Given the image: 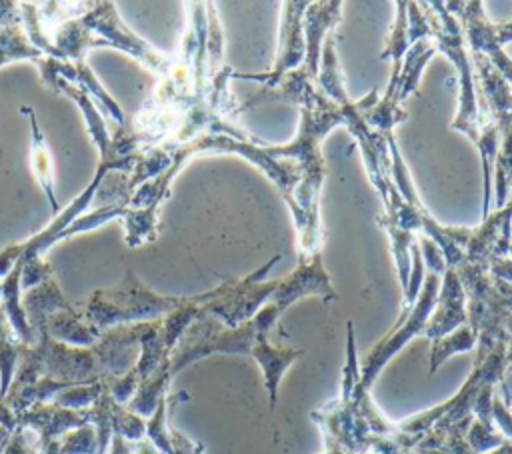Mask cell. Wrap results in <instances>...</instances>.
I'll return each mask as SVG.
<instances>
[{
	"label": "cell",
	"instance_id": "6da1fadb",
	"mask_svg": "<svg viewBox=\"0 0 512 454\" xmlns=\"http://www.w3.org/2000/svg\"><path fill=\"white\" fill-rule=\"evenodd\" d=\"M48 42L54 56L64 62L84 60L90 48H116L130 54L158 78L164 76L174 62V56L160 52L134 34L120 20L114 2H92V8L82 16L50 28Z\"/></svg>",
	"mask_w": 512,
	"mask_h": 454
},
{
	"label": "cell",
	"instance_id": "7a4b0ae2",
	"mask_svg": "<svg viewBox=\"0 0 512 454\" xmlns=\"http://www.w3.org/2000/svg\"><path fill=\"white\" fill-rule=\"evenodd\" d=\"M186 296H162L148 288L132 270L114 288H102L90 294L84 304V320L98 332L122 324L152 322L174 312Z\"/></svg>",
	"mask_w": 512,
	"mask_h": 454
},
{
	"label": "cell",
	"instance_id": "3957f363",
	"mask_svg": "<svg viewBox=\"0 0 512 454\" xmlns=\"http://www.w3.org/2000/svg\"><path fill=\"white\" fill-rule=\"evenodd\" d=\"M418 6L424 8L422 12L430 24V40L436 52L448 56L458 72V114L450 128L466 134L476 146L480 142L484 124L490 120H484L480 114V106L476 100V78L470 54L466 50V40L462 36V26L458 18L448 12L444 2H418Z\"/></svg>",
	"mask_w": 512,
	"mask_h": 454
},
{
	"label": "cell",
	"instance_id": "277c9868",
	"mask_svg": "<svg viewBox=\"0 0 512 454\" xmlns=\"http://www.w3.org/2000/svg\"><path fill=\"white\" fill-rule=\"evenodd\" d=\"M420 246H422V256H424V264H426V274H424V282L420 288V294L416 298L414 308L410 310L408 318L392 328L366 356L362 368H360V384L354 390V394H364L370 392V386L374 384V380L378 378V374L382 372V368L390 362L392 356H396L414 336L424 334L426 324L432 316V310L436 306V298H438V290H440V278L446 270V262L444 256L440 252V248L424 234H420L418 238ZM352 394V396H354Z\"/></svg>",
	"mask_w": 512,
	"mask_h": 454
},
{
	"label": "cell",
	"instance_id": "5b68a950",
	"mask_svg": "<svg viewBox=\"0 0 512 454\" xmlns=\"http://www.w3.org/2000/svg\"><path fill=\"white\" fill-rule=\"evenodd\" d=\"M448 12L454 14L462 26V36L468 40L472 52L482 54L494 70L512 88V58L504 52V32L500 24H492L486 18L484 4L480 0L472 2H444Z\"/></svg>",
	"mask_w": 512,
	"mask_h": 454
},
{
	"label": "cell",
	"instance_id": "8992f818",
	"mask_svg": "<svg viewBox=\"0 0 512 454\" xmlns=\"http://www.w3.org/2000/svg\"><path fill=\"white\" fill-rule=\"evenodd\" d=\"M308 2H282V22H280V40L274 68L268 74H232V78L256 80L262 82L264 88H272L284 74L300 68L306 56L304 42V12Z\"/></svg>",
	"mask_w": 512,
	"mask_h": 454
},
{
	"label": "cell",
	"instance_id": "52a82bcc",
	"mask_svg": "<svg viewBox=\"0 0 512 454\" xmlns=\"http://www.w3.org/2000/svg\"><path fill=\"white\" fill-rule=\"evenodd\" d=\"M340 8L342 2H308V8L304 12V42H306V56L300 68L292 70V74L304 82H310L318 86V64H320V52L322 42L326 34L334 30V26L340 20Z\"/></svg>",
	"mask_w": 512,
	"mask_h": 454
},
{
	"label": "cell",
	"instance_id": "ba28073f",
	"mask_svg": "<svg viewBox=\"0 0 512 454\" xmlns=\"http://www.w3.org/2000/svg\"><path fill=\"white\" fill-rule=\"evenodd\" d=\"M312 294L322 296L324 302L338 298V292L332 288L330 276L322 264V256H314L310 260H300V264L294 272H290L286 278L278 280V286L272 292L270 300L274 304H278V308L284 312L296 300H302Z\"/></svg>",
	"mask_w": 512,
	"mask_h": 454
},
{
	"label": "cell",
	"instance_id": "9c48e42d",
	"mask_svg": "<svg viewBox=\"0 0 512 454\" xmlns=\"http://www.w3.org/2000/svg\"><path fill=\"white\" fill-rule=\"evenodd\" d=\"M468 324L466 314V292L454 268H446L442 274V286L438 290L436 306L426 324L424 336L432 342L438 340L456 328Z\"/></svg>",
	"mask_w": 512,
	"mask_h": 454
},
{
	"label": "cell",
	"instance_id": "30bf717a",
	"mask_svg": "<svg viewBox=\"0 0 512 454\" xmlns=\"http://www.w3.org/2000/svg\"><path fill=\"white\" fill-rule=\"evenodd\" d=\"M250 356L258 362V366L262 370L264 386H266L268 398H270V410H274L276 402H278L280 380H282L284 372L292 366V362H296V358L302 356V350L284 348V346L282 348L280 346H272L268 342V330H262V328L256 326V342H254V346L250 350Z\"/></svg>",
	"mask_w": 512,
	"mask_h": 454
},
{
	"label": "cell",
	"instance_id": "8fae6325",
	"mask_svg": "<svg viewBox=\"0 0 512 454\" xmlns=\"http://www.w3.org/2000/svg\"><path fill=\"white\" fill-rule=\"evenodd\" d=\"M20 114H24L28 118V122H30V160H32L34 178H36L38 186L42 188V192H44V196L48 200L52 216H58L62 206H60L58 196H56L54 164H52V152H50L48 140H46V136L42 132V126H40V122L36 118L34 108L22 106Z\"/></svg>",
	"mask_w": 512,
	"mask_h": 454
},
{
	"label": "cell",
	"instance_id": "7c38bea8",
	"mask_svg": "<svg viewBox=\"0 0 512 454\" xmlns=\"http://www.w3.org/2000/svg\"><path fill=\"white\" fill-rule=\"evenodd\" d=\"M20 276H22V262H16V266L2 278L0 284V308L16 334V338L24 346H34L38 342V334L30 326L26 312L22 308V286H20Z\"/></svg>",
	"mask_w": 512,
	"mask_h": 454
},
{
	"label": "cell",
	"instance_id": "4fadbf2b",
	"mask_svg": "<svg viewBox=\"0 0 512 454\" xmlns=\"http://www.w3.org/2000/svg\"><path fill=\"white\" fill-rule=\"evenodd\" d=\"M498 152L492 176V202L496 210L512 206V110L498 120Z\"/></svg>",
	"mask_w": 512,
	"mask_h": 454
},
{
	"label": "cell",
	"instance_id": "5bb4252c",
	"mask_svg": "<svg viewBox=\"0 0 512 454\" xmlns=\"http://www.w3.org/2000/svg\"><path fill=\"white\" fill-rule=\"evenodd\" d=\"M22 308L26 312L30 326L38 334L48 316H52L54 312H60V310H68V308H72V304L64 298L54 276H48L40 284L22 292Z\"/></svg>",
	"mask_w": 512,
	"mask_h": 454
},
{
	"label": "cell",
	"instance_id": "9a60e30c",
	"mask_svg": "<svg viewBox=\"0 0 512 454\" xmlns=\"http://www.w3.org/2000/svg\"><path fill=\"white\" fill-rule=\"evenodd\" d=\"M40 332H46L52 340L68 346H92L100 338V334L84 320L82 312H78L74 306L48 316Z\"/></svg>",
	"mask_w": 512,
	"mask_h": 454
},
{
	"label": "cell",
	"instance_id": "2e32d148",
	"mask_svg": "<svg viewBox=\"0 0 512 454\" xmlns=\"http://www.w3.org/2000/svg\"><path fill=\"white\" fill-rule=\"evenodd\" d=\"M54 92H62L78 104V108L84 116V122H86V130L98 150V156L100 158L108 156L112 152V134L108 132V126H106L102 114L98 112V108L94 106V100L88 96V92L82 86L68 82V80H58Z\"/></svg>",
	"mask_w": 512,
	"mask_h": 454
},
{
	"label": "cell",
	"instance_id": "e0dca14e",
	"mask_svg": "<svg viewBox=\"0 0 512 454\" xmlns=\"http://www.w3.org/2000/svg\"><path fill=\"white\" fill-rule=\"evenodd\" d=\"M334 30L326 34L322 42V52H320V64H318V88L338 106H346L350 100L344 92V82L338 66V56H336V44H334Z\"/></svg>",
	"mask_w": 512,
	"mask_h": 454
},
{
	"label": "cell",
	"instance_id": "ac0fdd59",
	"mask_svg": "<svg viewBox=\"0 0 512 454\" xmlns=\"http://www.w3.org/2000/svg\"><path fill=\"white\" fill-rule=\"evenodd\" d=\"M436 54V48L430 38L414 42L408 52L404 54L402 68H400V80H398V102H402L408 94L416 92L420 74L424 66L430 62V58Z\"/></svg>",
	"mask_w": 512,
	"mask_h": 454
},
{
	"label": "cell",
	"instance_id": "d6986e66",
	"mask_svg": "<svg viewBox=\"0 0 512 454\" xmlns=\"http://www.w3.org/2000/svg\"><path fill=\"white\" fill-rule=\"evenodd\" d=\"M44 58L48 56H44L38 48L32 46L22 24L0 26V66L10 62H20V60H26L38 66Z\"/></svg>",
	"mask_w": 512,
	"mask_h": 454
},
{
	"label": "cell",
	"instance_id": "ffe728a7",
	"mask_svg": "<svg viewBox=\"0 0 512 454\" xmlns=\"http://www.w3.org/2000/svg\"><path fill=\"white\" fill-rule=\"evenodd\" d=\"M472 348H476V334L468 324L456 328L454 332H450L438 340H432L430 374H434L440 368V364H444L452 354L470 352Z\"/></svg>",
	"mask_w": 512,
	"mask_h": 454
},
{
	"label": "cell",
	"instance_id": "44dd1931",
	"mask_svg": "<svg viewBox=\"0 0 512 454\" xmlns=\"http://www.w3.org/2000/svg\"><path fill=\"white\" fill-rule=\"evenodd\" d=\"M388 238H390V248H392V256L396 262V272H398V280H400V288L402 294L408 288V278H410V268H412V244H414V232L410 230H402L398 226L392 224H380Z\"/></svg>",
	"mask_w": 512,
	"mask_h": 454
},
{
	"label": "cell",
	"instance_id": "7402d4cb",
	"mask_svg": "<svg viewBox=\"0 0 512 454\" xmlns=\"http://www.w3.org/2000/svg\"><path fill=\"white\" fill-rule=\"evenodd\" d=\"M396 20L386 40L380 60H392V66H402L404 54L408 52V2H396Z\"/></svg>",
	"mask_w": 512,
	"mask_h": 454
},
{
	"label": "cell",
	"instance_id": "603a6c76",
	"mask_svg": "<svg viewBox=\"0 0 512 454\" xmlns=\"http://www.w3.org/2000/svg\"><path fill=\"white\" fill-rule=\"evenodd\" d=\"M506 442L508 440L500 434L496 426H486L480 420L472 418L466 432V444L472 450V454H488Z\"/></svg>",
	"mask_w": 512,
	"mask_h": 454
},
{
	"label": "cell",
	"instance_id": "cb8c5ba5",
	"mask_svg": "<svg viewBox=\"0 0 512 454\" xmlns=\"http://www.w3.org/2000/svg\"><path fill=\"white\" fill-rule=\"evenodd\" d=\"M102 390H104V382L80 384V386H72V388L58 392L52 402L58 406H64V408H72V410H86L96 404Z\"/></svg>",
	"mask_w": 512,
	"mask_h": 454
},
{
	"label": "cell",
	"instance_id": "d4e9b609",
	"mask_svg": "<svg viewBox=\"0 0 512 454\" xmlns=\"http://www.w3.org/2000/svg\"><path fill=\"white\" fill-rule=\"evenodd\" d=\"M62 454H98V436L92 424H84L60 438Z\"/></svg>",
	"mask_w": 512,
	"mask_h": 454
},
{
	"label": "cell",
	"instance_id": "484cf974",
	"mask_svg": "<svg viewBox=\"0 0 512 454\" xmlns=\"http://www.w3.org/2000/svg\"><path fill=\"white\" fill-rule=\"evenodd\" d=\"M348 350H346V364L342 370V388H340V400L350 402L354 390L360 384V364L356 358V342H354V326L348 322Z\"/></svg>",
	"mask_w": 512,
	"mask_h": 454
},
{
	"label": "cell",
	"instance_id": "4316f807",
	"mask_svg": "<svg viewBox=\"0 0 512 454\" xmlns=\"http://www.w3.org/2000/svg\"><path fill=\"white\" fill-rule=\"evenodd\" d=\"M32 432L28 428H16L0 454H38L40 450V440L38 436L32 440Z\"/></svg>",
	"mask_w": 512,
	"mask_h": 454
},
{
	"label": "cell",
	"instance_id": "83f0119b",
	"mask_svg": "<svg viewBox=\"0 0 512 454\" xmlns=\"http://www.w3.org/2000/svg\"><path fill=\"white\" fill-rule=\"evenodd\" d=\"M430 38V24L420 10L418 2H408V44Z\"/></svg>",
	"mask_w": 512,
	"mask_h": 454
},
{
	"label": "cell",
	"instance_id": "f1b7e54d",
	"mask_svg": "<svg viewBox=\"0 0 512 454\" xmlns=\"http://www.w3.org/2000/svg\"><path fill=\"white\" fill-rule=\"evenodd\" d=\"M0 426H4L10 432H14L18 428V416L4 400H0Z\"/></svg>",
	"mask_w": 512,
	"mask_h": 454
},
{
	"label": "cell",
	"instance_id": "f546056e",
	"mask_svg": "<svg viewBox=\"0 0 512 454\" xmlns=\"http://www.w3.org/2000/svg\"><path fill=\"white\" fill-rule=\"evenodd\" d=\"M502 394H504V406L508 408V412L512 416V392L506 388V384H502Z\"/></svg>",
	"mask_w": 512,
	"mask_h": 454
},
{
	"label": "cell",
	"instance_id": "4dcf8cb0",
	"mask_svg": "<svg viewBox=\"0 0 512 454\" xmlns=\"http://www.w3.org/2000/svg\"><path fill=\"white\" fill-rule=\"evenodd\" d=\"M506 372H512V336L506 346Z\"/></svg>",
	"mask_w": 512,
	"mask_h": 454
},
{
	"label": "cell",
	"instance_id": "1f68e13d",
	"mask_svg": "<svg viewBox=\"0 0 512 454\" xmlns=\"http://www.w3.org/2000/svg\"><path fill=\"white\" fill-rule=\"evenodd\" d=\"M10 436H12V432H10V430H6L4 426H0V450L4 448V444L8 442V438H10Z\"/></svg>",
	"mask_w": 512,
	"mask_h": 454
},
{
	"label": "cell",
	"instance_id": "d6a6232c",
	"mask_svg": "<svg viewBox=\"0 0 512 454\" xmlns=\"http://www.w3.org/2000/svg\"><path fill=\"white\" fill-rule=\"evenodd\" d=\"M504 26V30H508V32H512V22H506V24H502Z\"/></svg>",
	"mask_w": 512,
	"mask_h": 454
},
{
	"label": "cell",
	"instance_id": "836d02e7",
	"mask_svg": "<svg viewBox=\"0 0 512 454\" xmlns=\"http://www.w3.org/2000/svg\"><path fill=\"white\" fill-rule=\"evenodd\" d=\"M0 284H2V280H0Z\"/></svg>",
	"mask_w": 512,
	"mask_h": 454
}]
</instances>
